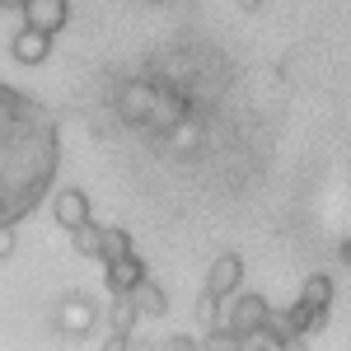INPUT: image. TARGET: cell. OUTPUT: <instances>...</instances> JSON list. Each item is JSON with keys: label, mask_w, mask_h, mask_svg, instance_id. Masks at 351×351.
I'll list each match as a JSON object with an SVG mask.
<instances>
[{"label": "cell", "mask_w": 351, "mask_h": 351, "mask_svg": "<svg viewBox=\"0 0 351 351\" xmlns=\"http://www.w3.org/2000/svg\"><path fill=\"white\" fill-rule=\"evenodd\" d=\"M328 309H332V276H328V271H314V276H304L295 309H291L281 324H286V332H291V337H300V332H314V328H324Z\"/></svg>", "instance_id": "cell-1"}, {"label": "cell", "mask_w": 351, "mask_h": 351, "mask_svg": "<svg viewBox=\"0 0 351 351\" xmlns=\"http://www.w3.org/2000/svg\"><path fill=\"white\" fill-rule=\"evenodd\" d=\"M267 319H271L267 300L258 295V291H248V295L230 300V309H225V328H216L211 337H216V347H220V342H248Z\"/></svg>", "instance_id": "cell-2"}, {"label": "cell", "mask_w": 351, "mask_h": 351, "mask_svg": "<svg viewBox=\"0 0 351 351\" xmlns=\"http://www.w3.org/2000/svg\"><path fill=\"white\" fill-rule=\"evenodd\" d=\"M24 24L43 28V33H61L71 24V0H24Z\"/></svg>", "instance_id": "cell-3"}, {"label": "cell", "mask_w": 351, "mask_h": 351, "mask_svg": "<svg viewBox=\"0 0 351 351\" xmlns=\"http://www.w3.org/2000/svg\"><path fill=\"white\" fill-rule=\"evenodd\" d=\"M150 104H155V84L132 80L117 89V117L122 122H150Z\"/></svg>", "instance_id": "cell-4"}, {"label": "cell", "mask_w": 351, "mask_h": 351, "mask_svg": "<svg viewBox=\"0 0 351 351\" xmlns=\"http://www.w3.org/2000/svg\"><path fill=\"white\" fill-rule=\"evenodd\" d=\"M239 281H243V263L234 258V253H220L216 263H211V271H206V295L230 300L234 291H239Z\"/></svg>", "instance_id": "cell-5"}, {"label": "cell", "mask_w": 351, "mask_h": 351, "mask_svg": "<svg viewBox=\"0 0 351 351\" xmlns=\"http://www.w3.org/2000/svg\"><path fill=\"white\" fill-rule=\"evenodd\" d=\"M10 52H14V61H19V66H38V61H47V52H52V33L24 24L14 38H10Z\"/></svg>", "instance_id": "cell-6"}, {"label": "cell", "mask_w": 351, "mask_h": 351, "mask_svg": "<svg viewBox=\"0 0 351 351\" xmlns=\"http://www.w3.org/2000/svg\"><path fill=\"white\" fill-rule=\"evenodd\" d=\"M52 216L61 230H75V225H84L89 220V197H84L80 188H61L52 197Z\"/></svg>", "instance_id": "cell-7"}, {"label": "cell", "mask_w": 351, "mask_h": 351, "mask_svg": "<svg viewBox=\"0 0 351 351\" xmlns=\"http://www.w3.org/2000/svg\"><path fill=\"white\" fill-rule=\"evenodd\" d=\"M127 300H132V309L141 314V319H160V314H169V295L150 281V271H145L132 291H127Z\"/></svg>", "instance_id": "cell-8"}, {"label": "cell", "mask_w": 351, "mask_h": 351, "mask_svg": "<svg viewBox=\"0 0 351 351\" xmlns=\"http://www.w3.org/2000/svg\"><path fill=\"white\" fill-rule=\"evenodd\" d=\"M56 328H61V332H75V337L89 332V328H94V304H89L84 295L61 300V309H56Z\"/></svg>", "instance_id": "cell-9"}, {"label": "cell", "mask_w": 351, "mask_h": 351, "mask_svg": "<svg viewBox=\"0 0 351 351\" xmlns=\"http://www.w3.org/2000/svg\"><path fill=\"white\" fill-rule=\"evenodd\" d=\"M145 276V263L136 253H122V258H108V291H132L136 281Z\"/></svg>", "instance_id": "cell-10"}, {"label": "cell", "mask_w": 351, "mask_h": 351, "mask_svg": "<svg viewBox=\"0 0 351 351\" xmlns=\"http://www.w3.org/2000/svg\"><path fill=\"white\" fill-rule=\"evenodd\" d=\"M188 112V104L178 99V89H169V84H155V104H150V122H160V127H173L178 117Z\"/></svg>", "instance_id": "cell-11"}, {"label": "cell", "mask_w": 351, "mask_h": 351, "mask_svg": "<svg viewBox=\"0 0 351 351\" xmlns=\"http://www.w3.org/2000/svg\"><path fill=\"white\" fill-rule=\"evenodd\" d=\"M99 239H104V230L94 220H84V225L71 230V243H75V253H84V258H99Z\"/></svg>", "instance_id": "cell-12"}, {"label": "cell", "mask_w": 351, "mask_h": 351, "mask_svg": "<svg viewBox=\"0 0 351 351\" xmlns=\"http://www.w3.org/2000/svg\"><path fill=\"white\" fill-rule=\"evenodd\" d=\"M117 295V304H112V324H117V342H127V332H132V324L141 319L132 309V300H127V291H112Z\"/></svg>", "instance_id": "cell-13"}, {"label": "cell", "mask_w": 351, "mask_h": 351, "mask_svg": "<svg viewBox=\"0 0 351 351\" xmlns=\"http://www.w3.org/2000/svg\"><path fill=\"white\" fill-rule=\"evenodd\" d=\"M122 253H132V234H127V230H104V239H99V258L108 263V258H122Z\"/></svg>", "instance_id": "cell-14"}, {"label": "cell", "mask_w": 351, "mask_h": 351, "mask_svg": "<svg viewBox=\"0 0 351 351\" xmlns=\"http://www.w3.org/2000/svg\"><path fill=\"white\" fill-rule=\"evenodd\" d=\"M197 319H202V324H216V295L202 291V300H197Z\"/></svg>", "instance_id": "cell-15"}, {"label": "cell", "mask_w": 351, "mask_h": 351, "mask_svg": "<svg viewBox=\"0 0 351 351\" xmlns=\"http://www.w3.org/2000/svg\"><path fill=\"white\" fill-rule=\"evenodd\" d=\"M14 253V234H10V225H0V258H10Z\"/></svg>", "instance_id": "cell-16"}, {"label": "cell", "mask_w": 351, "mask_h": 351, "mask_svg": "<svg viewBox=\"0 0 351 351\" xmlns=\"http://www.w3.org/2000/svg\"><path fill=\"white\" fill-rule=\"evenodd\" d=\"M234 5H239V10H258L263 0H234Z\"/></svg>", "instance_id": "cell-17"}, {"label": "cell", "mask_w": 351, "mask_h": 351, "mask_svg": "<svg viewBox=\"0 0 351 351\" xmlns=\"http://www.w3.org/2000/svg\"><path fill=\"white\" fill-rule=\"evenodd\" d=\"M342 263H351V239H347V243H342Z\"/></svg>", "instance_id": "cell-18"}, {"label": "cell", "mask_w": 351, "mask_h": 351, "mask_svg": "<svg viewBox=\"0 0 351 351\" xmlns=\"http://www.w3.org/2000/svg\"><path fill=\"white\" fill-rule=\"evenodd\" d=\"M0 5H5V10H19V5H24V0H0Z\"/></svg>", "instance_id": "cell-19"}, {"label": "cell", "mask_w": 351, "mask_h": 351, "mask_svg": "<svg viewBox=\"0 0 351 351\" xmlns=\"http://www.w3.org/2000/svg\"><path fill=\"white\" fill-rule=\"evenodd\" d=\"M145 5H164V0H145Z\"/></svg>", "instance_id": "cell-20"}]
</instances>
